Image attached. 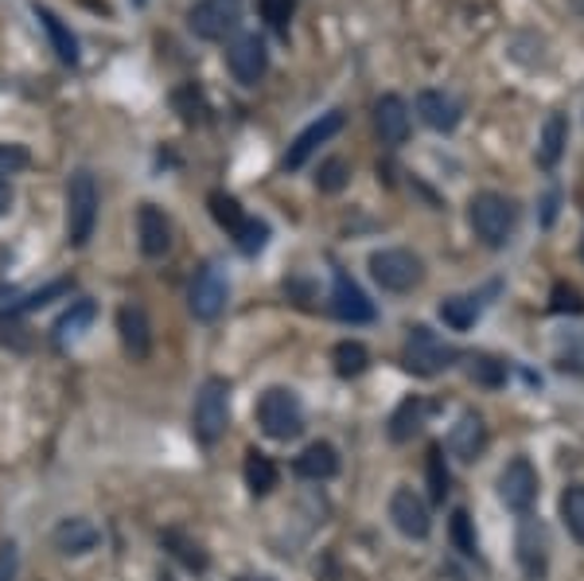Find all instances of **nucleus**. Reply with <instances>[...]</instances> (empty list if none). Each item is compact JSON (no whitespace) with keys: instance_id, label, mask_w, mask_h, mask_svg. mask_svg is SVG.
I'll return each instance as SVG.
<instances>
[{"instance_id":"nucleus-1","label":"nucleus","mask_w":584,"mask_h":581,"mask_svg":"<svg viewBox=\"0 0 584 581\" xmlns=\"http://www.w3.org/2000/svg\"><path fill=\"white\" fill-rule=\"evenodd\" d=\"M472 231L483 246H492V250H502V246L514 238V226H519V203L499 191H483V196L472 199Z\"/></svg>"},{"instance_id":"nucleus-2","label":"nucleus","mask_w":584,"mask_h":581,"mask_svg":"<svg viewBox=\"0 0 584 581\" xmlns=\"http://www.w3.org/2000/svg\"><path fill=\"white\" fill-rule=\"evenodd\" d=\"M98 207H102V196H98V184L86 169H78L66 184V243L71 246H86L94 238V226H98Z\"/></svg>"},{"instance_id":"nucleus-3","label":"nucleus","mask_w":584,"mask_h":581,"mask_svg":"<svg viewBox=\"0 0 584 581\" xmlns=\"http://www.w3.org/2000/svg\"><path fill=\"white\" fill-rule=\"evenodd\" d=\"M191 425H195V437L203 441V445H214L226 433V425H231V383L226 379H207L199 386Z\"/></svg>"},{"instance_id":"nucleus-4","label":"nucleus","mask_w":584,"mask_h":581,"mask_svg":"<svg viewBox=\"0 0 584 581\" xmlns=\"http://www.w3.org/2000/svg\"><path fill=\"white\" fill-rule=\"evenodd\" d=\"M258 425L265 437L273 441H293L305 433V406L293 391L285 386H273V391L261 394L258 403Z\"/></svg>"},{"instance_id":"nucleus-5","label":"nucleus","mask_w":584,"mask_h":581,"mask_svg":"<svg viewBox=\"0 0 584 581\" xmlns=\"http://www.w3.org/2000/svg\"><path fill=\"white\" fill-rule=\"evenodd\" d=\"M371 277L386 293H409V289H418L421 277H425V262H421L413 250L389 246V250L371 254Z\"/></svg>"},{"instance_id":"nucleus-6","label":"nucleus","mask_w":584,"mask_h":581,"mask_svg":"<svg viewBox=\"0 0 584 581\" xmlns=\"http://www.w3.org/2000/svg\"><path fill=\"white\" fill-rule=\"evenodd\" d=\"M401 359H406V367L413 371V375L428 379V375H440V371H448V367L456 363V347L445 344V339L436 336L433 329L418 324V329H409Z\"/></svg>"},{"instance_id":"nucleus-7","label":"nucleus","mask_w":584,"mask_h":581,"mask_svg":"<svg viewBox=\"0 0 584 581\" xmlns=\"http://www.w3.org/2000/svg\"><path fill=\"white\" fill-rule=\"evenodd\" d=\"M226 297H231L226 270L219 262H207L203 270L195 273L191 293H187V305H191L195 320H219L226 309Z\"/></svg>"},{"instance_id":"nucleus-8","label":"nucleus","mask_w":584,"mask_h":581,"mask_svg":"<svg viewBox=\"0 0 584 581\" xmlns=\"http://www.w3.org/2000/svg\"><path fill=\"white\" fill-rule=\"evenodd\" d=\"M238 24H241L238 0H199L187 12V28L199 39H226L231 32H238Z\"/></svg>"},{"instance_id":"nucleus-9","label":"nucleus","mask_w":584,"mask_h":581,"mask_svg":"<svg viewBox=\"0 0 584 581\" xmlns=\"http://www.w3.org/2000/svg\"><path fill=\"white\" fill-rule=\"evenodd\" d=\"M538 487H542L538 472H534V465H530L526 457H514L507 469L499 472V499L510 507V511H519V516H526L530 507H534Z\"/></svg>"},{"instance_id":"nucleus-10","label":"nucleus","mask_w":584,"mask_h":581,"mask_svg":"<svg viewBox=\"0 0 584 581\" xmlns=\"http://www.w3.org/2000/svg\"><path fill=\"white\" fill-rule=\"evenodd\" d=\"M226 66H231V75L241 86H258L265 78V71H270V51H265V44L258 36H238L226 48Z\"/></svg>"},{"instance_id":"nucleus-11","label":"nucleus","mask_w":584,"mask_h":581,"mask_svg":"<svg viewBox=\"0 0 584 581\" xmlns=\"http://www.w3.org/2000/svg\"><path fill=\"white\" fill-rule=\"evenodd\" d=\"M514 551H519V566L526 573V581H546V566H549V539L546 527L526 519L519 527V539H514Z\"/></svg>"},{"instance_id":"nucleus-12","label":"nucleus","mask_w":584,"mask_h":581,"mask_svg":"<svg viewBox=\"0 0 584 581\" xmlns=\"http://www.w3.org/2000/svg\"><path fill=\"white\" fill-rule=\"evenodd\" d=\"M389 519H394V527H398L406 539H425V534L433 531L425 499H421L413 487H398V492H394V499H389Z\"/></svg>"},{"instance_id":"nucleus-13","label":"nucleus","mask_w":584,"mask_h":581,"mask_svg":"<svg viewBox=\"0 0 584 581\" xmlns=\"http://www.w3.org/2000/svg\"><path fill=\"white\" fill-rule=\"evenodd\" d=\"M339 129H344V113H339V110L324 113L320 122H312L305 133H300L297 141L288 145V152H285V169H288V172L305 169V160L312 157V152L320 149V145L332 141V137H335V133H339Z\"/></svg>"},{"instance_id":"nucleus-14","label":"nucleus","mask_w":584,"mask_h":581,"mask_svg":"<svg viewBox=\"0 0 584 581\" xmlns=\"http://www.w3.org/2000/svg\"><path fill=\"white\" fill-rule=\"evenodd\" d=\"M102 543V531L83 516H71V519H59L55 531H51V546L66 558H78V554H90L94 546Z\"/></svg>"},{"instance_id":"nucleus-15","label":"nucleus","mask_w":584,"mask_h":581,"mask_svg":"<svg viewBox=\"0 0 584 581\" xmlns=\"http://www.w3.org/2000/svg\"><path fill=\"white\" fill-rule=\"evenodd\" d=\"M332 312L347 324H371L374 320V300L359 289V285L347 277V273H335V289H332Z\"/></svg>"},{"instance_id":"nucleus-16","label":"nucleus","mask_w":584,"mask_h":581,"mask_svg":"<svg viewBox=\"0 0 584 581\" xmlns=\"http://www.w3.org/2000/svg\"><path fill=\"white\" fill-rule=\"evenodd\" d=\"M137 238L145 258H164L172 250V223H167V215L160 207L145 203L137 211Z\"/></svg>"},{"instance_id":"nucleus-17","label":"nucleus","mask_w":584,"mask_h":581,"mask_svg":"<svg viewBox=\"0 0 584 581\" xmlns=\"http://www.w3.org/2000/svg\"><path fill=\"white\" fill-rule=\"evenodd\" d=\"M117 332H121V347H125L133 359H149L152 324H149V317H145L140 305H121L117 309Z\"/></svg>"},{"instance_id":"nucleus-18","label":"nucleus","mask_w":584,"mask_h":581,"mask_svg":"<svg viewBox=\"0 0 584 581\" xmlns=\"http://www.w3.org/2000/svg\"><path fill=\"white\" fill-rule=\"evenodd\" d=\"M374 125H378L382 145L398 149V145L409 141V106L398 95H382L378 106H374Z\"/></svg>"},{"instance_id":"nucleus-19","label":"nucleus","mask_w":584,"mask_h":581,"mask_svg":"<svg viewBox=\"0 0 584 581\" xmlns=\"http://www.w3.org/2000/svg\"><path fill=\"white\" fill-rule=\"evenodd\" d=\"M483 449H487V425H483L480 413H464L448 433V453L460 460H475Z\"/></svg>"},{"instance_id":"nucleus-20","label":"nucleus","mask_w":584,"mask_h":581,"mask_svg":"<svg viewBox=\"0 0 584 581\" xmlns=\"http://www.w3.org/2000/svg\"><path fill=\"white\" fill-rule=\"evenodd\" d=\"M418 113H421V122L436 133H452L456 125H460V106H456L445 90H421Z\"/></svg>"},{"instance_id":"nucleus-21","label":"nucleus","mask_w":584,"mask_h":581,"mask_svg":"<svg viewBox=\"0 0 584 581\" xmlns=\"http://www.w3.org/2000/svg\"><path fill=\"white\" fill-rule=\"evenodd\" d=\"M339 472V453L327 441H315L297 457V477L300 480H332Z\"/></svg>"},{"instance_id":"nucleus-22","label":"nucleus","mask_w":584,"mask_h":581,"mask_svg":"<svg viewBox=\"0 0 584 581\" xmlns=\"http://www.w3.org/2000/svg\"><path fill=\"white\" fill-rule=\"evenodd\" d=\"M569 145V118L566 113H549L546 125H542V141H538V164L542 169H557V160Z\"/></svg>"},{"instance_id":"nucleus-23","label":"nucleus","mask_w":584,"mask_h":581,"mask_svg":"<svg viewBox=\"0 0 584 581\" xmlns=\"http://www.w3.org/2000/svg\"><path fill=\"white\" fill-rule=\"evenodd\" d=\"M160 543H164L167 551L176 554L179 563H184L187 570H195V573H203L207 563H211V558H207V551H203V543H199V539H191L187 531H176V527L160 534Z\"/></svg>"},{"instance_id":"nucleus-24","label":"nucleus","mask_w":584,"mask_h":581,"mask_svg":"<svg viewBox=\"0 0 584 581\" xmlns=\"http://www.w3.org/2000/svg\"><path fill=\"white\" fill-rule=\"evenodd\" d=\"M425 425V403L421 398H406V403L394 410V418H389V441H409L413 433Z\"/></svg>"},{"instance_id":"nucleus-25","label":"nucleus","mask_w":584,"mask_h":581,"mask_svg":"<svg viewBox=\"0 0 584 581\" xmlns=\"http://www.w3.org/2000/svg\"><path fill=\"white\" fill-rule=\"evenodd\" d=\"M36 16L47 28V36H51V44H55L59 59H63V63H78V39L71 36V28H66L63 20H59L51 9H39V4H36Z\"/></svg>"},{"instance_id":"nucleus-26","label":"nucleus","mask_w":584,"mask_h":581,"mask_svg":"<svg viewBox=\"0 0 584 581\" xmlns=\"http://www.w3.org/2000/svg\"><path fill=\"white\" fill-rule=\"evenodd\" d=\"M246 484H250L253 496H270L277 487V465L265 453H250L246 457Z\"/></svg>"},{"instance_id":"nucleus-27","label":"nucleus","mask_w":584,"mask_h":581,"mask_svg":"<svg viewBox=\"0 0 584 581\" xmlns=\"http://www.w3.org/2000/svg\"><path fill=\"white\" fill-rule=\"evenodd\" d=\"M366 363H371V356H366V347H362L359 339H344V344H335V371H339L344 379L362 375Z\"/></svg>"},{"instance_id":"nucleus-28","label":"nucleus","mask_w":584,"mask_h":581,"mask_svg":"<svg viewBox=\"0 0 584 581\" xmlns=\"http://www.w3.org/2000/svg\"><path fill=\"white\" fill-rule=\"evenodd\" d=\"M475 317H480V305H475L472 297H448L445 305H440V320H445L448 329H456V332L472 329Z\"/></svg>"},{"instance_id":"nucleus-29","label":"nucleus","mask_w":584,"mask_h":581,"mask_svg":"<svg viewBox=\"0 0 584 581\" xmlns=\"http://www.w3.org/2000/svg\"><path fill=\"white\" fill-rule=\"evenodd\" d=\"M207 203H211L214 223L226 226L231 235H238V226L246 223V211H241V207H238V199L226 196V191H211V199H207Z\"/></svg>"},{"instance_id":"nucleus-30","label":"nucleus","mask_w":584,"mask_h":581,"mask_svg":"<svg viewBox=\"0 0 584 581\" xmlns=\"http://www.w3.org/2000/svg\"><path fill=\"white\" fill-rule=\"evenodd\" d=\"M561 519H566L569 534H573L576 543H584V484L569 487L566 496H561Z\"/></svg>"},{"instance_id":"nucleus-31","label":"nucleus","mask_w":584,"mask_h":581,"mask_svg":"<svg viewBox=\"0 0 584 581\" xmlns=\"http://www.w3.org/2000/svg\"><path fill=\"white\" fill-rule=\"evenodd\" d=\"M63 293H71V282H51V285H44L39 293H32V297L9 305V312H4V317H28V312L44 309V305H51L55 297H63Z\"/></svg>"},{"instance_id":"nucleus-32","label":"nucleus","mask_w":584,"mask_h":581,"mask_svg":"<svg viewBox=\"0 0 584 581\" xmlns=\"http://www.w3.org/2000/svg\"><path fill=\"white\" fill-rule=\"evenodd\" d=\"M94 320V305L90 300H78L75 309L71 312H63V320L55 324V339L59 344H66V339H75V336H83V329Z\"/></svg>"},{"instance_id":"nucleus-33","label":"nucleus","mask_w":584,"mask_h":581,"mask_svg":"<svg viewBox=\"0 0 584 581\" xmlns=\"http://www.w3.org/2000/svg\"><path fill=\"white\" fill-rule=\"evenodd\" d=\"M452 543H456V551L468 554V558H480V539H475L472 516H468L464 507L452 511Z\"/></svg>"},{"instance_id":"nucleus-34","label":"nucleus","mask_w":584,"mask_h":581,"mask_svg":"<svg viewBox=\"0 0 584 581\" xmlns=\"http://www.w3.org/2000/svg\"><path fill=\"white\" fill-rule=\"evenodd\" d=\"M468 375H472V383L502 386V383H507V363H499V359H492V356H472V363H468Z\"/></svg>"},{"instance_id":"nucleus-35","label":"nucleus","mask_w":584,"mask_h":581,"mask_svg":"<svg viewBox=\"0 0 584 581\" xmlns=\"http://www.w3.org/2000/svg\"><path fill=\"white\" fill-rule=\"evenodd\" d=\"M347 180H351V164L339 160V157H332L324 169H320V176H315V188L320 191H344Z\"/></svg>"},{"instance_id":"nucleus-36","label":"nucleus","mask_w":584,"mask_h":581,"mask_svg":"<svg viewBox=\"0 0 584 581\" xmlns=\"http://www.w3.org/2000/svg\"><path fill=\"white\" fill-rule=\"evenodd\" d=\"M234 238H238L241 254H258V250H265V243H270V226L261 223V219H246Z\"/></svg>"},{"instance_id":"nucleus-37","label":"nucleus","mask_w":584,"mask_h":581,"mask_svg":"<svg viewBox=\"0 0 584 581\" xmlns=\"http://www.w3.org/2000/svg\"><path fill=\"white\" fill-rule=\"evenodd\" d=\"M428 487H433V499H440V504H445L448 469H445V449H440V445H433V449H428Z\"/></svg>"},{"instance_id":"nucleus-38","label":"nucleus","mask_w":584,"mask_h":581,"mask_svg":"<svg viewBox=\"0 0 584 581\" xmlns=\"http://www.w3.org/2000/svg\"><path fill=\"white\" fill-rule=\"evenodd\" d=\"M293 12H297L293 0H261V16L270 20V28L281 32V36H285L288 24H293Z\"/></svg>"},{"instance_id":"nucleus-39","label":"nucleus","mask_w":584,"mask_h":581,"mask_svg":"<svg viewBox=\"0 0 584 581\" xmlns=\"http://www.w3.org/2000/svg\"><path fill=\"white\" fill-rule=\"evenodd\" d=\"M28 164H32V157L24 145H0V180L16 176V172H24Z\"/></svg>"},{"instance_id":"nucleus-40","label":"nucleus","mask_w":584,"mask_h":581,"mask_svg":"<svg viewBox=\"0 0 584 581\" xmlns=\"http://www.w3.org/2000/svg\"><path fill=\"white\" fill-rule=\"evenodd\" d=\"M176 110L184 113V122H187V125L203 122V98L195 95L191 86H179V90H176Z\"/></svg>"},{"instance_id":"nucleus-41","label":"nucleus","mask_w":584,"mask_h":581,"mask_svg":"<svg viewBox=\"0 0 584 581\" xmlns=\"http://www.w3.org/2000/svg\"><path fill=\"white\" fill-rule=\"evenodd\" d=\"M554 309H557V312H581V309H584V305H581V293L569 289V285H557V289H554Z\"/></svg>"},{"instance_id":"nucleus-42","label":"nucleus","mask_w":584,"mask_h":581,"mask_svg":"<svg viewBox=\"0 0 584 581\" xmlns=\"http://www.w3.org/2000/svg\"><path fill=\"white\" fill-rule=\"evenodd\" d=\"M12 578H16V543H4L0 546V581Z\"/></svg>"},{"instance_id":"nucleus-43","label":"nucleus","mask_w":584,"mask_h":581,"mask_svg":"<svg viewBox=\"0 0 584 581\" xmlns=\"http://www.w3.org/2000/svg\"><path fill=\"white\" fill-rule=\"evenodd\" d=\"M9 207H12V188L4 184V180H0V215H4Z\"/></svg>"},{"instance_id":"nucleus-44","label":"nucleus","mask_w":584,"mask_h":581,"mask_svg":"<svg viewBox=\"0 0 584 581\" xmlns=\"http://www.w3.org/2000/svg\"><path fill=\"white\" fill-rule=\"evenodd\" d=\"M569 4H573V12H581L584 16V0H569Z\"/></svg>"},{"instance_id":"nucleus-45","label":"nucleus","mask_w":584,"mask_h":581,"mask_svg":"<svg viewBox=\"0 0 584 581\" xmlns=\"http://www.w3.org/2000/svg\"><path fill=\"white\" fill-rule=\"evenodd\" d=\"M160 581H176V578H172V573H164V570H160Z\"/></svg>"},{"instance_id":"nucleus-46","label":"nucleus","mask_w":584,"mask_h":581,"mask_svg":"<svg viewBox=\"0 0 584 581\" xmlns=\"http://www.w3.org/2000/svg\"><path fill=\"white\" fill-rule=\"evenodd\" d=\"M241 581H273V578H241Z\"/></svg>"},{"instance_id":"nucleus-47","label":"nucleus","mask_w":584,"mask_h":581,"mask_svg":"<svg viewBox=\"0 0 584 581\" xmlns=\"http://www.w3.org/2000/svg\"><path fill=\"white\" fill-rule=\"evenodd\" d=\"M0 297H9V289H4V285H0Z\"/></svg>"}]
</instances>
